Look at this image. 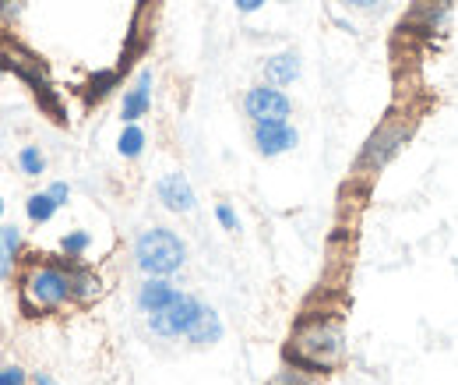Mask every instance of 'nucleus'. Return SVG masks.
I'll return each mask as SVG.
<instances>
[{
    "mask_svg": "<svg viewBox=\"0 0 458 385\" xmlns=\"http://www.w3.org/2000/svg\"><path fill=\"white\" fill-rule=\"evenodd\" d=\"M184 258H187L184 241L166 227L145 230L134 244V262L145 276H173L184 269Z\"/></svg>",
    "mask_w": 458,
    "mask_h": 385,
    "instance_id": "obj_1",
    "label": "nucleus"
},
{
    "mask_svg": "<svg viewBox=\"0 0 458 385\" xmlns=\"http://www.w3.org/2000/svg\"><path fill=\"white\" fill-rule=\"evenodd\" d=\"M293 350H296L300 365L324 372V368H332V365L342 358V350H346L342 326H339V322H328V319H321V322H310V326H303V329L296 333V343H293Z\"/></svg>",
    "mask_w": 458,
    "mask_h": 385,
    "instance_id": "obj_2",
    "label": "nucleus"
},
{
    "mask_svg": "<svg viewBox=\"0 0 458 385\" xmlns=\"http://www.w3.org/2000/svg\"><path fill=\"white\" fill-rule=\"evenodd\" d=\"M198 315H202V301L191 297V294H177L173 304H166L163 312L149 315V329L156 336H163V340H180V336L187 340V333L198 322Z\"/></svg>",
    "mask_w": 458,
    "mask_h": 385,
    "instance_id": "obj_3",
    "label": "nucleus"
},
{
    "mask_svg": "<svg viewBox=\"0 0 458 385\" xmlns=\"http://www.w3.org/2000/svg\"><path fill=\"white\" fill-rule=\"evenodd\" d=\"M25 297L35 304V308H60L67 297H74V283L67 273L53 269V266H42L28 276L25 283Z\"/></svg>",
    "mask_w": 458,
    "mask_h": 385,
    "instance_id": "obj_4",
    "label": "nucleus"
},
{
    "mask_svg": "<svg viewBox=\"0 0 458 385\" xmlns=\"http://www.w3.org/2000/svg\"><path fill=\"white\" fill-rule=\"evenodd\" d=\"M243 110H247V117H250L254 124H268V120H289L293 103H289V96H286L282 89H275V85H257V89L247 92Z\"/></svg>",
    "mask_w": 458,
    "mask_h": 385,
    "instance_id": "obj_5",
    "label": "nucleus"
},
{
    "mask_svg": "<svg viewBox=\"0 0 458 385\" xmlns=\"http://www.w3.org/2000/svg\"><path fill=\"white\" fill-rule=\"evenodd\" d=\"M300 142L296 127L289 120H268V124H254V145L261 156H282Z\"/></svg>",
    "mask_w": 458,
    "mask_h": 385,
    "instance_id": "obj_6",
    "label": "nucleus"
},
{
    "mask_svg": "<svg viewBox=\"0 0 458 385\" xmlns=\"http://www.w3.org/2000/svg\"><path fill=\"white\" fill-rule=\"evenodd\" d=\"M156 191H159V202H163L170 212H191V209L198 205L195 188H191V181H187L184 173H166Z\"/></svg>",
    "mask_w": 458,
    "mask_h": 385,
    "instance_id": "obj_7",
    "label": "nucleus"
},
{
    "mask_svg": "<svg viewBox=\"0 0 458 385\" xmlns=\"http://www.w3.org/2000/svg\"><path fill=\"white\" fill-rule=\"evenodd\" d=\"M402 142H406V127H392V124H388V127H381V131L367 142L363 163H367V166H374V170H378V166H385V163L399 152V145H402Z\"/></svg>",
    "mask_w": 458,
    "mask_h": 385,
    "instance_id": "obj_8",
    "label": "nucleus"
},
{
    "mask_svg": "<svg viewBox=\"0 0 458 385\" xmlns=\"http://www.w3.org/2000/svg\"><path fill=\"white\" fill-rule=\"evenodd\" d=\"M177 294H180V290H177L166 276H149V280L141 283V290H138V308H141L145 315H156V312H163L166 304H173Z\"/></svg>",
    "mask_w": 458,
    "mask_h": 385,
    "instance_id": "obj_9",
    "label": "nucleus"
},
{
    "mask_svg": "<svg viewBox=\"0 0 458 385\" xmlns=\"http://www.w3.org/2000/svg\"><path fill=\"white\" fill-rule=\"evenodd\" d=\"M149 103H152V71H141L138 81L127 89L124 96V106H120V117L124 124H138V117L149 113Z\"/></svg>",
    "mask_w": 458,
    "mask_h": 385,
    "instance_id": "obj_10",
    "label": "nucleus"
},
{
    "mask_svg": "<svg viewBox=\"0 0 458 385\" xmlns=\"http://www.w3.org/2000/svg\"><path fill=\"white\" fill-rule=\"evenodd\" d=\"M264 81L268 85H293L296 78H300V57L293 53V50H286V53H271L268 60H264Z\"/></svg>",
    "mask_w": 458,
    "mask_h": 385,
    "instance_id": "obj_11",
    "label": "nucleus"
},
{
    "mask_svg": "<svg viewBox=\"0 0 458 385\" xmlns=\"http://www.w3.org/2000/svg\"><path fill=\"white\" fill-rule=\"evenodd\" d=\"M187 340H191L195 347H212V343H219V340H223V319H219V312L209 308V304H202V315H198V322L191 326Z\"/></svg>",
    "mask_w": 458,
    "mask_h": 385,
    "instance_id": "obj_12",
    "label": "nucleus"
},
{
    "mask_svg": "<svg viewBox=\"0 0 458 385\" xmlns=\"http://www.w3.org/2000/svg\"><path fill=\"white\" fill-rule=\"evenodd\" d=\"M18 244H21L18 227H0V280L11 273V258H14Z\"/></svg>",
    "mask_w": 458,
    "mask_h": 385,
    "instance_id": "obj_13",
    "label": "nucleus"
},
{
    "mask_svg": "<svg viewBox=\"0 0 458 385\" xmlns=\"http://www.w3.org/2000/svg\"><path fill=\"white\" fill-rule=\"evenodd\" d=\"M117 149H120L124 159H138L141 149H145V131H141L138 124H127L124 135H120V142H117Z\"/></svg>",
    "mask_w": 458,
    "mask_h": 385,
    "instance_id": "obj_14",
    "label": "nucleus"
},
{
    "mask_svg": "<svg viewBox=\"0 0 458 385\" xmlns=\"http://www.w3.org/2000/svg\"><path fill=\"white\" fill-rule=\"evenodd\" d=\"M25 209H28V219H32V223H50V219H53V212H57L60 205H57V202H53V195L46 191V195H32Z\"/></svg>",
    "mask_w": 458,
    "mask_h": 385,
    "instance_id": "obj_15",
    "label": "nucleus"
},
{
    "mask_svg": "<svg viewBox=\"0 0 458 385\" xmlns=\"http://www.w3.org/2000/svg\"><path fill=\"white\" fill-rule=\"evenodd\" d=\"M18 163H21V170H25L28 177H39V173L46 170V159H42V152H39L35 145H25L21 156H18Z\"/></svg>",
    "mask_w": 458,
    "mask_h": 385,
    "instance_id": "obj_16",
    "label": "nucleus"
},
{
    "mask_svg": "<svg viewBox=\"0 0 458 385\" xmlns=\"http://www.w3.org/2000/svg\"><path fill=\"white\" fill-rule=\"evenodd\" d=\"M88 244H92V237H88L85 230H74V234H64V241H60V248H64V255H71V258H81V255L88 251Z\"/></svg>",
    "mask_w": 458,
    "mask_h": 385,
    "instance_id": "obj_17",
    "label": "nucleus"
},
{
    "mask_svg": "<svg viewBox=\"0 0 458 385\" xmlns=\"http://www.w3.org/2000/svg\"><path fill=\"white\" fill-rule=\"evenodd\" d=\"M71 283H74V297H81V301H88V297H95V294H99V280H95V276H88V273H74V276H71Z\"/></svg>",
    "mask_w": 458,
    "mask_h": 385,
    "instance_id": "obj_18",
    "label": "nucleus"
},
{
    "mask_svg": "<svg viewBox=\"0 0 458 385\" xmlns=\"http://www.w3.org/2000/svg\"><path fill=\"white\" fill-rule=\"evenodd\" d=\"M216 219L223 223V230H229V234H236V230H240V219H236V212L229 209L226 202H223V205H216Z\"/></svg>",
    "mask_w": 458,
    "mask_h": 385,
    "instance_id": "obj_19",
    "label": "nucleus"
},
{
    "mask_svg": "<svg viewBox=\"0 0 458 385\" xmlns=\"http://www.w3.org/2000/svg\"><path fill=\"white\" fill-rule=\"evenodd\" d=\"M0 385H25V372H21L18 365L0 368Z\"/></svg>",
    "mask_w": 458,
    "mask_h": 385,
    "instance_id": "obj_20",
    "label": "nucleus"
},
{
    "mask_svg": "<svg viewBox=\"0 0 458 385\" xmlns=\"http://www.w3.org/2000/svg\"><path fill=\"white\" fill-rule=\"evenodd\" d=\"M50 195H53V202H57V205H67V198H71V188H67L64 181H57V184H50Z\"/></svg>",
    "mask_w": 458,
    "mask_h": 385,
    "instance_id": "obj_21",
    "label": "nucleus"
},
{
    "mask_svg": "<svg viewBox=\"0 0 458 385\" xmlns=\"http://www.w3.org/2000/svg\"><path fill=\"white\" fill-rule=\"evenodd\" d=\"M346 7H356V11H374L378 7V0H342Z\"/></svg>",
    "mask_w": 458,
    "mask_h": 385,
    "instance_id": "obj_22",
    "label": "nucleus"
},
{
    "mask_svg": "<svg viewBox=\"0 0 458 385\" xmlns=\"http://www.w3.org/2000/svg\"><path fill=\"white\" fill-rule=\"evenodd\" d=\"M233 4H236V7L243 11V14H250V11H257V7L264 4V0H233Z\"/></svg>",
    "mask_w": 458,
    "mask_h": 385,
    "instance_id": "obj_23",
    "label": "nucleus"
},
{
    "mask_svg": "<svg viewBox=\"0 0 458 385\" xmlns=\"http://www.w3.org/2000/svg\"><path fill=\"white\" fill-rule=\"evenodd\" d=\"M35 385H57V382H53L50 375H35Z\"/></svg>",
    "mask_w": 458,
    "mask_h": 385,
    "instance_id": "obj_24",
    "label": "nucleus"
},
{
    "mask_svg": "<svg viewBox=\"0 0 458 385\" xmlns=\"http://www.w3.org/2000/svg\"><path fill=\"white\" fill-rule=\"evenodd\" d=\"M0 212H4V202H0Z\"/></svg>",
    "mask_w": 458,
    "mask_h": 385,
    "instance_id": "obj_25",
    "label": "nucleus"
}]
</instances>
